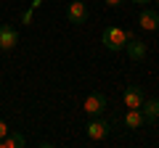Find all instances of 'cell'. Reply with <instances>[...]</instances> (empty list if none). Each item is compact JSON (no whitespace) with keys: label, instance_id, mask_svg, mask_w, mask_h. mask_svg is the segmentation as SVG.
Segmentation results:
<instances>
[{"label":"cell","instance_id":"cell-1","mask_svg":"<svg viewBox=\"0 0 159 148\" xmlns=\"http://www.w3.org/2000/svg\"><path fill=\"white\" fill-rule=\"evenodd\" d=\"M127 40H130V32H125L122 27H106L103 29V34H101V42H103V48H109L111 53H119V50H125V45H127Z\"/></svg>","mask_w":159,"mask_h":148},{"label":"cell","instance_id":"cell-2","mask_svg":"<svg viewBox=\"0 0 159 148\" xmlns=\"http://www.w3.org/2000/svg\"><path fill=\"white\" fill-rule=\"evenodd\" d=\"M85 132H88L90 140H103V137H109V132H111V122H109V119H101V116H93V119L88 122Z\"/></svg>","mask_w":159,"mask_h":148},{"label":"cell","instance_id":"cell-3","mask_svg":"<svg viewBox=\"0 0 159 148\" xmlns=\"http://www.w3.org/2000/svg\"><path fill=\"white\" fill-rule=\"evenodd\" d=\"M106 108H109V101H106L103 93H90V95L85 98V111L90 116H101Z\"/></svg>","mask_w":159,"mask_h":148},{"label":"cell","instance_id":"cell-4","mask_svg":"<svg viewBox=\"0 0 159 148\" xmlns=\"http://www.w3.org/2000/svg\"><path fill=\"white\" fill-rule=\"evenodd\" d=\"M88 6L82 3V0H72L69 3V8H66V19H69V24H85L88 21Z\"/></svg>","mask_w":159,"mask_h":148},{"label":"cell","instance_id":"cell-5","mask_svg":"<svg viewBox=\"0 0 159 148\" xmlns=\"http://www.w3.org/2000/svg\"><path fill=\"white\" fill-rule=\"evenodd\" d=\"M19 45V32L11 24H0V50H13Z\"/></svg>","mask_w":159,"mask_h":148},{"label":"cell","instance_id":"cell-6","mask_svg":"<svg viewBox=\"0 0 159 148\" xmlns=\"http://www.w3.org/2000/svg\"><path fill=\"white\" fill-rule=\"evenodd\" d=\"M146 50H148L146 42L130 34V40H127V45H125V53H127V56H130L133 61H143V58H146Z\"/></svg>","mask_w":159,"mask_h":148},{"label":"cell","instance_id":"cell-7","mask_svg":"<svg viewBox=\"0 0 159 148\" xmlns=\"http://www.w3.org/2000/svg\"><path fill=\"white\" fill-rule=\"evenodd\" d=\"M138 24H141L146 32H157V29H159V11H154V8H143L141 16H138Z\"/></svg>","mask_w":159,"mask_h":148},{"label":"cell","instance_id":"cell-8","mask_svg":"<svg viewBox=\"0 0 159 148\" xmlns=\"http://www.w3.org/2000/svg\"><path fill=\"white\" fill-rule=\"evenodd\" d=\"M122 101H125L127 108H141V103H143V87L130 85V87L125 90V95H122Z\"/></svg>","mask_w":159,"mask_h":148},{"label":"cell","instance_id":"cell-9","mask_svg":"<svg viewBox=\"0 0 159 148\" xmlns=\"http://www.w3.org/2000/svg\"><path fill=\"white\" fill-rule=\"evenodd\" d=\"M141 111H143V119L146 122H157L159 119V98H148V101L141 103Z\"/></svg>","mask_w":159,"mask_h":148},{"label":"cell","instance_id":"cell-10","mask_svg":"<svg viewBox=\"0 0 159 148\" xmlns=\"http://www.w3.org/2000/svg\"><path fill=\"white\" fill-rule=\"evenodd\" d=\"M27 146V137L21 135V132H11L8 130L6 137H0V148H24Z\"/></svg>","mask_w":159,"mask_h":148},{"label":"cell","instance_id":"cell-11","mask_svg":"<svg viewBox=\"0 0 159 148\" xmlns=\"http://www.w3.org/2000/svg\"><path fill=\"white\" fill-rule=\"evenodd\" d=\"M143 122H146V119H143V111H141V108H130V111L125 114V124L130 127V130H141Z\"/></svg>","mask_w":159,"mask_h":148},{"label":"cell","instance_id":"cell-12","mask_svg":"<svg viewBox=\"0 0 159 148\" xmlns=\"http://www.w3.org/2000/svg\"><path fill=\"white\" fill-rule=\"evenodd\" d=\"M8 135V124H6V119H0V137H6Z\"/></svg>","mask_w":159,"mask_h":148},{"label":"cell","instance_id":"cell-13","mask_svg":"<svg viewBox=\"0 0 159 148\" xmlns=\"http://www.w3.org/2000/svg\"><path fill=\"white\" fill-rule=\"evenodd\" d=\"M21 21H24V24L32 21V11H24V13H21Z\"/></svg>","mask_w":159,"mask_h":148},{"label":"cell","instance_id":"cell-14","mask_svg":"<svg viewBox=\"0 0 159 148\" xmlns=\"http://www.w3.org/2000/svg\"><path fill=\"white\" fill-rule=\"evenodd\" d=\"M106 6H111V8H119V6H122V0H106Z\"/></svg>","mask_w":159,"mask_h":148},{"label":"cell","instance_id":"cell-15","mask_svg":"<svg viewBox=\"0 0 159 148\" xmlns=\"http://www.w3.org/2000/svg\"><path fill=\"white\" fill-rule=\"evenodd\" d=\"M133 3H135V6H143V8H146L148 3H151V0H133Z\"/></svg>","mask_w":159,"mask_h":148},{"label":"cell","instance_id":"cell-16","mask_svg":"<svg viewBox=\"0 0 159 148\" xmlns=\"http://www.w3.org/2000/svg\"><path fill=\"white\" fill-rule=\"evenodd\" d=\"M157 6H159V0H157Z\"/></svg>","mask_w":159,"mask_h":148}]
</instances>
